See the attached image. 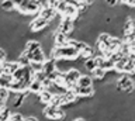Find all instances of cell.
<instances>
[{"instance_id": "6da1fadb", "label": "cell", "mask_w": 135, "mask_h": 121, "mask_svg": "<svg viewBox=\"0 0 135 121\" xmlns=\"http://www.w3.org/2000/svg\"><path fill=\"white\" fill-rule=\"evenodd\" d=\"M49 56H54L55 59H72V61H76L79 58V52L73 45L68 44V45H63V47H55L52 48L51 51V55Z\"/></svg>"}, {"instance_id": "7a4b0ae2", "label": "cell", "mask_w": 135, "mask_h": 121, "mask_svg": "<svg viewBox=\"0 0 135 121\" xmlns=\"http://www.w3.org/2000/svg\"><path fill=\"white\" fill-rule=\"evenodd\" d=\"M115 89L121 93L129 94L135 90V80L132 75L128 73H120L115 79Z\"/></svg>"}, {"instance_id": "3957f363", "label": "cell", "mask_w": 135, "mask_h": 121, "mask_svg": "<svg viewBox=\"0 0 135 121\" xmlns=\"http://www.w3.org/2000/svg\"><path fill=\"white\" fill-rule=\"evenodd\" d=\"M44 6V2L41 0H24L21 4L17 7V11L21 16H37L41 7Z\"/></svg>"}, {"instance_id": "277c9868", "label": "cell", "mask_w": 135, "mask_h": 121, "mask_svg": "<svg viewBox=\"0 0 135 121\" xmlns=\"http://www.w3.org/2000/svg\"><path fill=\"white\" fill-rule=\"evenodd\" d=\"M41 113L48 120H65V118H68V114L63 110V107H54L51 104L42 106Z\"/></svg>"}, {"instance_id": "5b68a950", "label": "cell", "mask_w": 135, "mask_h": 121, "mask_svg": "<svg viewBox=\"0 0 135 121\" xmlns=\"http://www.w3.org/2000/svg\"><path fill=\"white\" fill-rule=\"evenodd\" d=\"M48 27H49V21H46L45 18L40 17V16H34V18L28 21V31L31 34H41Z\"/></svg>"}, {"instance_id": "8992f818", "label": "cell", "mask_w": 135, "mask_h": 121, "mask_svg": "<svg viewBox=\"0 0 135 121\" xmlns=\"http://www.w3.org/2000/svg\"><path fill=\"white\" fill-rule=\"evenodd\" d=\"M82 75V70H79L78 68L72 66L70 69H68L65 72V87L66 89H73L78 83L79 76Z\"/></svg>"}, {"instance_id": "52a82bcc", "label": "cell", "mask_w": 135, "mask_h": 121, "mask_svg": "<svg viewBox=\"0 0 135 121\" xmlns=\"http://www.w3.org/2000/svg\"><path fill=\"white\" fill-rule=\"evenodd\" d=\"M56 30L63 32V34L70 35L72 31L75 30V20L70 18V17H66V16H62L61 20H59V23H58Z\"/></svg>"}, {"instance_id": "ba28073f", "label": "cell", "mask_w": 135, "mask_h": 121, "mask_svg": "<svg viewBox=\"0 0 135 121\" xmlns=\"http://www.w3.org/2000/svg\"><path fill=\"white\" fill-rule=\"evenodd\" d=\"M73 90H75L76 96H78L80 100H90L96 93L94 86H78L76 85L73 87Z\"/></svg>"}, {"instance_id": "9c48e42d", "label": "cell", "mask_w": 135, "mask_h": 121, "mask_svg": "<svg viewBox=\"0 0 135 121\" xmlns=\"http://www.w3.org/2000/svg\"><path fill=\"white\" fill-rule=\"evenodd\" d=\"M37 16H40V17H42V18H45L46 20V21H54V20L55 18H56L58 17V13H56V10H55L54 9V7H49V6H42L41 7V10L40 11H38V14Z\"/></svg>"}, {"instance_id": "30bf717a", "label": "cell", "mask_w": 135, "mask_h": 121, "mask_svg": "<svg viewBox=\"0 0 135 121\" xmlns=\"http://www.w3.org/2000/svg\"><path fill=\"white\" fill-rule=\"evenodd\" d=\"M69 38L70 37L68 34H63V32L61 31H54L52 34V42L55 47H63V45H68V42H69Z\"/></svg>"}, {"instance_id": "8fae6325", "label": "cell", "mask_w": 135, "mask_h": 121, "mask_svg": "<svg viewBox=\"0 0 135 121\" xmlns=\"http://www.w3.org/2000/svg\"><path fill=\"white\" fill-rule=\"evenodd\" d=\"M27 56H28L30 62H31V61H35V62H42V64H44L45 59H46V54L44 52V49H42L41 47H38V48L34 49V51L28 52Z\"/></svg>"}, {"instance_id": "7c38bea8", "label": "cell", "mask_w": 135, "mask_h": 121, "mask_svg": "<svg viewBox=\"0 0 135 121\" xmlns=\"http://www.w3.org/2000/svg\"><path fill=\"white\" fill-rule=\"evenodd\" d=\"M52 91H51L49 89H42L40 93L37 94V100L38 103L41 104V106H46V104H49L51 99H52Z\"/></svg>"}, {"instance_id": "4fadbf2b", "label": "cell", "mask_w": 135, "mask_h": 121, "mask_svg": "<svg viewBox=\"0 0 135 121\" xmlns=\"http://www.w3.org/2000/svg\"><path fill=\"white\" fill-rule=\"evenodd\" d=\"M78 86H94V79L91 78V75L86 72V73H83L79 76L78 79V83H76Z\"/></svg>"}, {"instance_id": "5bb4252c", "label": "cell", "mask_w": 135, "mask_h": 121, "mask_svg": "<svg viewBox=\"0 0 135 121\" xmlns=\"http://www.w3.org/2000/svg\"><path fill=\"white\" fill-rule=\"evenodd\" d=\"M18 62L17 61H10V59H7L6 62H3V73L4 75H11L14 73V70L18 68Z\"/></svg>"}, {"instance_id": "9a60e30c", "label": "cell", "mask_w": 135, "mask_h": 121, "mask_svg": "<svg viewBox=\"0 0 135 121\" xmlns=\"http://www.w3.org/2000/svg\"><path fill=\"white\" fill-rule=\"evenodd\" d=\"M42 89H44V87H42V80L41 79H38V78L31 79V82H30V85H28V90L31 91V93L38 94Z\"/></svg>"}, {"instance_id": "2e32d148", "label": "cell", "mask_w": 135, "mask_h": 121, "mask_svg": "<svg viewBox=\"0 0 135 121\" xmlns=\"http://www.w3.org/2000/svg\"><path fill=\"white\" fill-rule=\"evenodd\" d=\"M0 10L4 13H11V11L17 10V6L13 0H0Z\"/></svg>"}, {"instance_id": "e0dca14e", "label": "cell", "mask_w": 135, "mask_h": 121, "mask_svg": "<svg viewBox=\"0 0 135 121\" xmlns=\"http://www.w3.org/2000/svg\"><path fill=\"white\" fill-rule=\"evenodd\" d=\"M90 75H91V78L94 79V82H101L105 78V75H107V70L100 68V66H96V68L90 72Z\"/></svg>"}, {"instance_id": "ac0fdd59", "label": "cell", "mask_w": 135, "mask_h": 121, "mask_svg": "<svg viewBox=\"0 0 135 121\" xmlns=\"http://www.w3.org/2000/svg\"><path fill=\"white\" fill-rule=\"evenodd\" d=\"M96 66H97V65H96V61H94V55L83 61V69L86 70V72H89V73H90L91 70L96 68Z\"/></svg>"}, {"instance_id": "d6986e66", "label": "cell", "mask_w": 135, "mask_h": 121, "mask_svg": "<svg viewBox=\"0 0 135 121\" xmlns=\"http://www.w3.org/2000/svg\"><path fill=\"white\" fill-rule=\"evenodd\" d=\"M28 68L31 69L32 73H40L42 72V69H44V64L42 62H35V61H31L28 65Z\"/></svg>"}, {"instance_id": "ffe728a7", "label": "cell", "mask_w": 135, "mask_h": 121, "mask_svg": "<svg viewBox=\"0 0 135 121\" xmlns=\"http://www.w3.org/2000/svg\"><path fill=\"white\" fill-rule=\"evenodd\" d=\"M10 113H11V108L8 106L0 108V121H8V118H10Z\"/></svg>"}, {"instance_id": "44dd1931", "label": "cell", "mask_w": 135, "mask_h": 121, "mask_svg": "<svg viewBox=\"0 0 135 121\" xmlns=\"http://www.w3.org/2000/svg\"><path fill=\"white\" fill-rule=\"evenodd\" d=\"M11 82H13V79L10 75H4V73L0 75V87H8Z\"/></svg>"}, {"instance_id": "7402d4cb", "label": "cell", "mask_w": 135, "mask_h": 121, "mask_svg": "<svg viewBox=\"0 0 135 121\" xmlns=\"http://www.w3.org/2000/svg\"><path fill=\"white\" fill-rule=\"evenodd\" d=\"M24 114H23V111H18V110H16V111H11L10 113V118H8V121H24Z\"/></svg>"}, {"instance_id": "603a6c76", "label": "cell", "mask_w": 135, "mask_h": 121, "mask_svg": "<svg viewBox=\"0 0 135 121\" xmlns=\"http://www.w3.org/2000/svg\"><path fill=\"white\" fill-rule=\"evenodd\" d=\"M6 61H7V51H6V48L0 47V64H3Z\"/></svg>"}, {"instance_id": "cb8c5ba5", "label": "cell", "mask_w": 135, "mask_h": 121, "mask_svg": "<svg viewBox=\"0 0 135 121\" xmlns=\"http://www.w3.org/2000/svg\"><path fill=\"white\" fill-rule=\"evenodd\" d=\"M104 3H105V6L107 7H115V6H118L120 4V0H104Z\"/></svg>"}, {"instance_id": "d4e9b609", "label": "cell", "mask_w": 135, "mask_h": 121, "mask_svg": "<svg viewBox=\"0 0 135 121\" xmlns=\"http://www.w3.org/2000/svg\"><path fill=\"white\" fill-rule=\"evenodd\" d=\"M44 4L45 6H49V7H56V4H58V0H44Z\"/></svg>"}, {"instance_id": "484cf974", "label": "cell", "mask_w": 135, "mask_h": 121, "mask_svg": "<svg viewBox=\"0 0 135 121\" xmlns=\"http://www.w3.org/2000/svg\"><path fill=\"white\" fill-rule=\"evenodd\" d=\"M125 6L128 7L129 11H135V0H128V2L125 3Z\"/></svg>"}, {"instance_id": "4316f807", "label": "cell", "mask_w": 135, "mask_h": 121, "mask_svg": "<svg viewBox=\"0 0 135 121\" xmlns=\"http://www.w3.org/2000/svg\"><path fill=\"white\" fill-rule=\"evenodd\" d=\"M129 54H135V41L129 44Z\"/></svg>"}, {"instance_id": "83f0119b", "label": "cell", "mask_w": 135, "mask_h": 121, "mask_svg": "<svg viewBox=\"0 0 135 121\" xmlns=\"http://www.w3.org/2000/svg\"><path fill=\"white\" fill-rule=\"evenodd\" d=\"M13 2H14V4H16L17 7H18V6L21 4V3H23V2H24V0H13Z\"/></svg>"}, {"instance_id": "f1b7e54d", "label": "cell", "mask_w": 135, "mask_h": 121, "mask_svg": "<svg viewBox=\"0 0 135 121\" xmlns=\"http://www.w3.org/2000/svg\"><path fill=\"white\" fill-rule=\"evenodd\" d=\"M127 2H128V0H120V3H122V4H125Z\"/></svg>"}, {"instance_id": "f546056e", "label": "cell", "mask_w": 135, "mask_h": 121, "mask_svg": "<svg viewBox=\"0 0 135 121\" xmlns=\"http://www.w3.org/2000/svg\"><path fill=\"white\" fill-rule=\"evenodd\" d=\"M132 75H135V69H134V73H132Z\"/></svg>"}]
</instances>
